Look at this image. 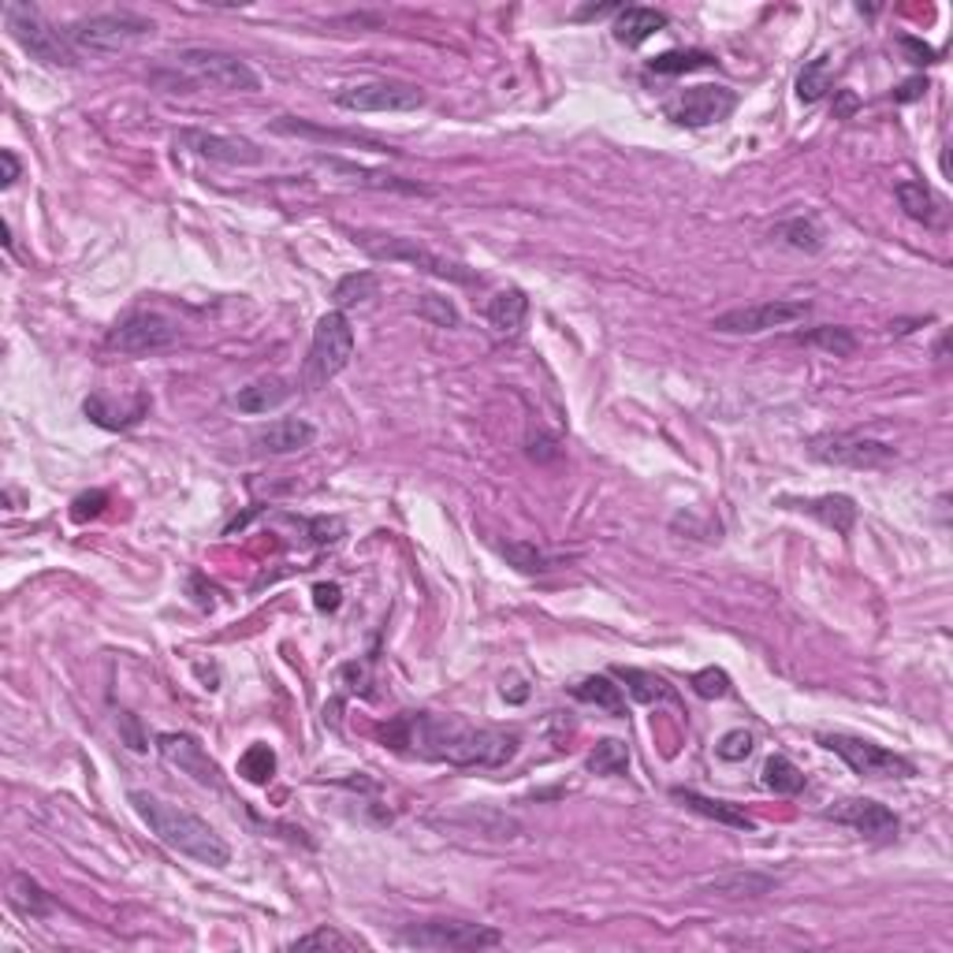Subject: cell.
<instances>
[{"label":"cell","mask_w":953,"mask_h":953,"mask_svg":"<svg viewBox=\"0 0 953 953\" xmlns=\"http://www.w3.org/2000/svg\"><path fill=\"white\" fill-rule=\"evenodd\" d=\"M391 749L414 753L421 760H437L451 768H503L511 764L522 749V738L514 730L473 726L459 715H432V712H407L380 730Z\"/></svg>","instance_id":"obj_1"},{"label":"cell","mask_w":953,"mask_h":953,"mask_svg":"<svg viewBox=\"0 0 953 953\" xmlns=\"http://www.w3.org/2000/svg\"><path fill=\"white\" fill-rule=\"evenodd\" d=\"M131 809L139 812V820L150 827L157 839H161L168 850L190 856L198 864H209V867H228L231 864V845L220 839V834L209 827L201 815L187 812V809H175L161 797H150V793L134 790L131 797Z\"/></svg>","instance_id":"obj_2"},{"label":"cell","mask_w":953,"mask_h":953,"mask_svg":"<svg viewBox=\"0 0 953 953\" xmlns=\"http://www.w3.org/2000/svg\"><path fill=\"white\" fill-rule=\"evenodd\" d=\"M354 358V328L347 321L343 310L324 313L313 328L310 339V354H305V369H302V384L310 391H321L328 380H335L351 365Z\"/></svg>","instance_id":"obj_3"},{"label":"cell","mask_w":953,"mask_h":953,"mask_svg":"<svg viewBox=\"0 0 953 953\" xmlns=\"http://www.w3.org/2000/svg\"><path fill=\"white\" fill-rule=\"evenodd\" d=\"M4 27L12 34L16 46H23L34 60L49 63V68H76L79 49L71 46L68 34H60L57 27L46 23V16L30 4H4Z\"/></svg>","instance_id":"obj_4"},{"label":"cell","mask_w":953,"mask_h":953,"mask_svg":"<svg viewBox=\"0 0 953 953\" xmlns=\"http://www.w3.org/2000/svg\"><path fill=\"white\" fill-rule=\"evenodd\" d=\"M153 19H146L139 12H98L87 16L79 23H71L63 34L76 46L79 52H120L134 41L153 34Z\"/></svg>","instance_id":"obj_5"},{"label":"cell","mask_w":953,"mask_h":953,"mask_svg":"<svg viewBox=\"0 0 953 953\" xmlns=\"http://www.w3.org/2000/svg\"><path fill=\"white\" fill-rule=\"evenodd\" d=\"M354 242L369 253V258H377V261H407V264H414V269L432 272V277H440V280L462 283V288H473V283H481V277H476L470 264L451 261V258H443V253H432L429 247H421V242H414V239H399V235H354Z\"/></svg>","instance_id":"obj_6"},{"label":"cell","mask_w":953,"mask_h":953,"mask_svg":"<svg viewBox=\"0 0 953 953\" xmlns=\"http://www.w3.org/2000/svg\"><path fill=\"white\" fill-rule=\"evenodd\" d=\"M815 745H823L827 753L842 756L853 768V775L861 779H916V764L894 749H883L867 738L853 734H815Z\"/></svg>","instance_id":"obj_7"},{"label":"cell","mask_w":953,"mask_h":953,"mask_svg":"<svg viewBox=\"0 0 953 953\" xmlns=\"http://www.w3.org/2000/svg\"><path fill=\"white\" fill-rule=\"evenodd\" d=\"M809 454L827 465H850V470H883V465L897 462V448L886 440L864 437V432H827V437H812Z\"/></svg>","instance_id":"obj_8"},{"label":"cell","mask_w":953,"mask_h":953,"mask_svg":"<svg viewBox=\"0 0 953 953\" xmlns=\"http://www.w3.org/2000/svg\"><path fill=\"white\" fill-rule=\"evenodd\" d=\"M179 68H187L198 82H209L217 90L228 93H258L261 76L250 68L247 60L224 49H183L179 52Z\"/></svg>","instance_id":"obj_9"},{"label":"cell","mask_w":953,"mask_h":953,"mask_svg":"<svg viewBox=\"0 0 953 953\" xmlns=\"http://www.w3.org/2000/svg\"><path fill=\"white\" fill-rule=\"evenodd\" d=\"M414 950H492L503 935L489 924H465V920H429V924H410L399 935Z\"/></svg>","instance_id":"obj_10"},{"label":"cell","mask_w":953,"mask_h":953,"mask_svg":"<svg viewBox=\"0 0 953 953\" xmlns=\"http://www.w3.org/2000/svg\"><path fill=\"white\" fill-rule=\"evenodd\" d=\"M425 101V90L402 79H373L335 90V104L347 112H418Z\"/></svg>","instance_id":"obj_11"},{"label":"cell","mask_w":953,"mask_h":953,"mask_svg":"<svg viewBox=\"0 0 953 953\" xmlns=\"http://www.w3.org/2000/svg\"><path fill=\"white\" fill-rule=\"evenodd\" d=\"M809 302H756V305H738V310L719 313L712 328L723 335H760L771 328H790L809 317Z\"/></svg>","instance_id":"obj_12"},{"label":"cell","mask_w":953,"mask_h":953,"mask_svg":"<svg viewBox=\"0 0 953 953\" xmlns=\"http://www.w3.org/2000/svg\"><path fill=\"white\" fill-rule=\"evenodd\" d=\"M738 109V93L730 87H693L663 104V116L678 127H712Z\"/></svg>","instance_id":"obj_13"},{"label":"cell","mask_w":953,"mask_h":953,"mask_svg":"<svg viewBox=\"0 0 953 953\" xmlns=\"http://www.w3.org/2000/svg\"><path fill=\"white\" fill-rule=\"evenodd\" d=\"M175 339H179L175 321H168V317L157 310H134L109 332V347H116V351H123V354H146V351H164Z\"/></svg>","instance_id":"obj_14"},{"label":"cell","mask_w":953,"mask_h":953,"mask_svg":"<svg viewBox=\"0 0 953 953\" xmlns=\"http://www.w3.org/2000/svg\"><path fill=\"white\" fill-rule=\"evenodd\" d=\"M175 146H183V150L205 157V161L235 164V168H250V164H261V161H264V153H261L258 142L239 139V134L201 131V127H183V131H175Z\"/></svg>","instance_id":"obj_15"},{"label":"cell","mask_w":953,"mask_h":953,"mask_svg":"<svg viewBox=\"0 0 953 953\" xmlns=\"http://www.w3.org/2000/svg\"><path fill=\"white\" fill-rule=\"evenodd\" d=\"M827 820L842 823V827H853L861 839L867 842H894L897 831H902V823H897V815L886 809V804H879L872 797H850V801H839L834 809L823 812Z\"/></svg>","instance_id":"obj_16"},{"label":"cell","mask_w":953,"mask_h":953,"mask_svg":"<svg viewBox=\"0 0 953 953\" xmlns=\"http://www.w3.org/2000/svg\"><path fill=\"white\" fill-rule=\"evenodd\" d=\"M157 753H161L172 768L183 771V775L201 782V786H217V782H220V771H217L213 760H209L205 749H201L198 738H190V734H157Z\"/></svg>","instance_id":"obj_17"},{"label":"cell","mask_w":953,"mask_h":953,"mask_svg":"<svg viewBox=\"0 0 953 953\" xmlns=\"http://www.w3.org/2000/svg\"><path fill=\"white\" fill-rule=\"evenodd\" d=\"M779 503L790 506V511H801V514L815 518V522L834 529L839 536H850L853 525H856V518H861V506H856L850 495H834V492L831 495H815V500H793V495H782Z\"/></svg>","instance_id":"obj_18"},{"label":"cell","mask_w":953,"mask_h":953,"mask_svg":"<svg viewBox=\"0 0 953 953\" xmlns=\"http://www.w3.org/2000/svg\"><path fill=\"white\" fill-rule=\"evenodd\" d=\"M313 440L317 429L305 418H280L253 432V448L264 454H299L305 448H313Z\"/></svg>","instance_id":"obj_19"},{"label":"cell","mask_w":953,"mask_h":953,"mask_svg":"<svg viewBox=\"0 0 953 953\" xmlns=\"http://www.w3.org/2000/svg\"><path fill=\"white\" fill-rule=\"evenodd\" d=\"M779 886L775 875H764V872H719V875H708L696 883L701 894H712V897H764Z\"/></svg>","instance_id":"obj_20"},{"label":"cell","mask_w":953,"mask_h":953,"mask_svg":"<svg viewBox=\"0 0 953 953\" xmlns=\"http://www.w3.org/2000/svg\"><path fill=\"white\" fill-rule=\"evenodd\" d=\"M671 797L682 801L685 809H693L696 815H704V820L723 823V827H730V831H756L753 815H749L745 809H738V804H730V801L704 797V793H696V790H674Z\"/></svg>","instance_id":"obj_21"},{"label":"cell","mask_w":953,"mask_h":953,"mask_svg":"<svg viewBox=\"0 0 953 953\" xmlns=\"http://www.w3.org/2000/svg\"><path fill=\"white\" fill-rule=\"evenodd\" d=\"M663 27H666V16L655 12V8H622L611 30H615V41H622L626 49H638L652 34H660Z\"/></svg>","instance_id":"obj_22"},{"label":"cell","mask_w":953,"mask_h":953,"mask_svg":"<svg viewBox=\"0 0 953 953\" xmlns=\"http://www.w3.org/2000/svg\"><path fill=\"white\" fill-rule=\"evenodd\" d=\"M288 399H291L288 380H283V377H261V380H253V384L239 388L235 407L242 410V414H269V410L283 407Z\"/></svg>","instance_id":"obj_23"},{"label":"cell","mask_w":953,"mask_h":953,"mask_svg":"<svg viewBox=\"0 0 953 953\" xmlns=\"http://www.w3.org/2000/svg\"><path fill=\"white\" fill-rule=\"evenodd\" d=\"M894 198H897V205L905 209V217H913L916 224H924V228L942 224V201L931 194L920 179H905V183H897Z\"/></svg>","instance_id":"obj_24"},{"label":"cell","mask_w":953,"mask_h":953,"mask_svg":"<svg viewBox=\"0 0 953 953\" xmlns=\"http://www.w3.org/2000/svg\"><path fill=\"white\" fill-rule=\"evenodd\" d=\"M570 693H574L581 704H592V708H600V712H608V715H615V719H626V701H622V685H615L611 678L589 674V678H581V682L570 685Z\"/></svg>","instance_id":"obj_25"},{"label":"cell","mask_w":953,"mask_h":953,"mask_svg":"<svg viewBox=\"0 0 953 953\" xmlns=\"http://www.w3.org/2000/svg\"><path fill=\"white\" fill-rule=\"evenodd\" d=\"M525 317H529L525 291H518V288L495 291V299L489 302V324L495 328V332H500V335H518V332H522V324H525Z\"/></svg>","instance_id":"obj_26"},{"label":"cell","mask_w":953,"mask_h":953,"mask_svg":"<svg viewBox=\"0 0 953 953\" xmlns=\"http://www.w3.org/2000/svg\"><path fill=\"white\" fill-rule=\"evenodd\" d=\"M615 678H619L622 685H626L633 701H641V704H663V701H671V704H678L674 685H666V678H660V674L638 671V666H615Z\"/></svg>","instance_id":"obj_27"},{"label":"cell","mask_w":953,"mask_h":953,"mask_svg":"<svg viewBox=\"0 0 953 953\" xmlns=\"http://www.w3.org/2000/svg\"><path fill=\"white\" fill-rule=\"evenodd\" d=\"M321 164H328V168H332V172H339V175H351L354 183H362V187H377V190H407V194H429V187H418V183H402L399 175H388V172H369V168H358V164L335 161V157H321Z\"/></svg>","instance_id":"obj_28"},{"label":"cell","mask_w":953,"mask_h":953,"mask_svg":"<svg viewBox=\"0 0 953 953\" xmlns=\"http://www.w3.org/2000/svg\"><path fill=\"white\" fill-rule=\"evenodd\" d=\"M380 294V280H377V272H347L343 280L335 283V291H332V302H335V310H347V305H365V302H373Z\"/></svg>","instance_id":"obj_29"},{"label":"cell","mask_w":953,"mask_h":953,"mask_svg":"<svg viewBox=\"0 0 953 953\" xmlns=\"http://www.w3.org/2000/svg\"><path fill=\"white\" fill-rule=\"evenodd\" d=\"M503 559L511 563L514 570H522V574H548V570L555 566V559L544 552V548L529 544V540H503L500 544Z\"/></svg>","instance_id":"obj_30"},{"label":"cell","mask_w":953,"mask_h":953,"mask_svg":"<svg viewBox=\"0 0 953 953\" xmlns=\"http://www.w3.org/2000/svg\"><path fill=\"white\" fill-rule=\"evenodd\" d=\"M585 768L592 771V775H608V779H611V775H626V768H630V749H626V741L603 738L600 745L589 753Z\"/></svg>","instance_id":"obj_31"},{"label":"cell","mask_w":953,"mask_h":953,"mask_svg":"<svg viewBox=\"0 0 953 953\" xmlns=\"http://www.w3.org/2000/svg\"><path fill=\"white\" fill-rule=\"evenodd\" d=\"M715 57L712 52L690 49V52H663V57L649 60V76H690V71L712 68Z\"/></svg>","instance_id":"obj_32"},{"label":"cell","mask_w":953,"mask_h":953,"mask_svg":"<svg viewBox=\"0 0 953 953\" xmlns=\"http://www.w3.org/2000/svg\"><path fill=\"white\" fill-rule=\"evenodd\" d=\"M827 90H831V57H815L804 63L797 76V101L815 104L820 98H827Z\"/></svg>","instance_id":"obj_33"},{"label":"cell","mask_w":953,"mask_h":953,"mask_svg":"<svg viewBox=\"0 0 953 953\" xmlns=\"http://www.w3.org/2000/svg\"><path fill=\"white\" fill-rule=\"evenodd\" d=\"M12 905L23 916H34V920L52 913V897L41 891V886L30 875H12Z\"/></svg>","instance_id":"obj_34"},{"label":"cell","mask_w":953,"mask_h":953,"mask_svg":"<svg viewBox=\"0 0 953 953\" xmlns=\"http://www.w3.org/2000/svg\"><path fill=\"white\" fill-rule=\"evenodd\" d=\"M764 786L782 793V797H793V793L804 790V771L790 756H771L764 764Z\"/></svg>","instance_id":"obj_35"},{"label":"cell","mask_w":953,"mask_h":953,"mask_svg":"<svg viewBox=\"0 0 953 953\" xmlns=\"http://www.w3.org/2000/svg\"><path fill=\"white\" fill-rule=\"evenodd\" d=\"M775 235L782 242H790L793 250H804V253H815L823 247V228L815 224L812 217H793V220H782L775 228Z\"/></svg>","instance_id":"obj_36"},{"label":"cell","mask_w":953,"mask_h":953,"mask_svg":"<svg viewBox=\"0 0 953 953\" xmlns=\"http://www.w3.org/2000/svg\"><path fill=\"white\" fill-rule=\"evenodd\" d=\"M801 343H812L820 351H827L834 358H850L856 354V335L850 328H834V324H823V328H812L809 335H801Z\"/></svg>","instance_id":"obj_37"},{"label":"cell","mask_w":953,"mask_h":953,"mask_svg":"<svg viewBox=\"0 0 953 953\" xmlns=\"http://www.w3.org/2000/svg\"><path fill=\"white\" fill-rule=\"evenodd\" d=\"M239 775L247 782H269L272 775H277V753H272L269 745H250L247 753H242L239 760Z\"/></svg>","instance_id":"obj_38"},{"label":"cell","mask_w":953,"mask_h":953,"mask_svg":"<svg viewBox=\"0 0 953 953\" xmlns=\"http://www.w3.org/2000/svg\"><path fill=\"white\" fill-rule=\"evenodd\" d=\"M358 942H351L343 935V931H335V927H317V931H310V935H302V939H294L288 950H354Z\"/></svg>","instance_id":"obj_39"},{"label":"cell","mask_w":953,"mask_h":953,"mask_svg":"<svg viewBox=\"0 0 953 953\" xmlns=\"http://www.w3.org/2000/svg\"><path fill=\"white\" fill-rule=\"evenodd\" d=\"M418 317L437 328H459V310H454L451 299H440V294H421Z\"/></svg>","instance_id":"obj_40"},{"label":"cell","mask_w":953,"mask_h":953,"mask_svg":"<svg viewBox=\"0 0 953 953\" xmlns=\"http://www.w3.org/2000/svg\"><path fill=\"white\" fill-rule=\"evenodd\" d=\"M690 685L696 690V696H704V701H723V696L730 693V674L723 671V666H704V671H696L690 678Z\"/></svg>","instance_id":"obj_41"},{"label":"cell","mask_w":953,"mask_h":953,"mask_svg":"<svg viewBox=\"0 0 953 953\" xmlns=\"http://www.w3.org/2000/svg\"><path fill=\"white\" fill-rule=\"evenodd\" d=\"M753 734H749V730H726L723 738H719V745H715V753H719V760H726V764H741V760H749L753 756Z\"/></svg>","instance_id":"obj_42"},{"label":"cell","mask_w":953,"mask_h":953,"mask_svg":"<svg viewBox=\"0 0 953 953\" xmlns=\"http://www.w3.org/2000/svg\"><path fill=\"white\" fill-rule=\"evenodd\" d=\"M104 503H109V495H104V492L79 495V500H76V511H71V518H76V522H87V518H98V514L104 511Z\"/></svg>","instance_id":"obj_43"},{"label":"cell","mask_w":953,"mask_h":953,"mask_svg":"<svg viewBox=\"0 0 953 953\" xmlns=\"http://www.w3.org/2000/svg\"><path fill=\"white\" fill-rule=\"evenodd\" d=\"M313 603H317V611H339V603H343V589L332 585V581H321V585L313 589Z\"/></svg>","instance_id":"obj_44"},{"label":"cell","mask_w":953,"mask_h":953,"mask_svg":"<svg viewBox=\"0 0 953 953\" xmlns=\"http://www.w3.org/2000/svg\"><path fill=\"white\" fill-rule=\"evenodd\" d=\"M120 734H123V741H127V745L134 749V753H142V749H146L142 726H139V719H134L131 712H123V715H120Z\"/></svg>","instance_id":"obj_45"},{"label":"cell","mask_w":953,"mask_h":953,"mask_svg":"<svg viewBox=\"0 0 953 953\" xmlns=\"http://www.w3.org/2000/svg\"><path fill=\"white\" fill-rule=\"evenodd\" d=\"M310 525H313L317 544H332V540H339V533H343V522H339V518H317Z\"/></svg>","instance_id":"obj_46"},{"label":"cell","mask_w":953,"mask_h":953,"mask_svg":"<svg viewBox=\"0 0 953 953\" xmlns=\"http://www.w3.org/2000/svg\"><path fill=\"white\" fill-rule=\"evenodd\" d=\"M902 49L909 52V60H913V63H935L939 60L935 49H927L924 41L913 38V34H902Z\"/></svg>","instance_id":"obj_47"},{"label":"cell","mask_w":953,"mask_h":953,"mask_svg":"<svg viewBox=\"0 0 953 953\" xmlns=\"http://www.w3.org/2000/svg\"><path fill=\"white\" fill-rule=\"evenodd\" d=\"M0 168H4V172H0V187L8 190L19 179V161L12 150H0Z\"/></svg>","instance_id":"obj_48"},{"label":"cell","mask_w":953,"mask_h":953,"mask_svg":"<svg viewBox=\"0 0 953 953\" xmlns=\"http://www.w3.org/2000/svg\"><path fill=\"white\" fill-rule=\"evenodd\" d=\"M856 104H861V101H856V93H853V90H842V93H839V104H834V120H850V116L856 112Z\"/></svg>","instance_id":"obj_49"},{"label":"cell","mask_w":953,"mask_h":953,"mask_svg":"<svg viewBox=\"0 0 953 953\" xmlns=\"http://www.w3.org/2000/svg\"><path fill=\"white\" fill-rule=\"evenodd\" d=\"M924 90H927L924 79H909L902 90H894V101H916V98H924Z\"/></svg>","instance_id":"obj_50"},{"label":"cell","mask_w":953,"mask_h":953,"mask_svg":"<svg viewBox=\"0 0 953 953\" xmlns=\"http://www.w3.org/2000/svg\"><path fill=\"white\" fill-rule=\"evenodd\" d=\"M611 12H622V4H600V8H581L578 19H600V16H611Z\"/></svg>","instance_id":"obj_51"}]
</instances>
